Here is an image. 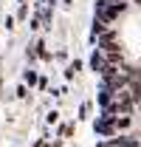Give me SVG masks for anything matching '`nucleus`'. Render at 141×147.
<instances>
[{"mask_svg": "<svg viewBox=\"0 0 141 147\" xmlns=\"http://www.w3.org/2000/svg\"><path fill=\"white\" fill-rule=\"evenodd\" d=\"M116 142V147H141V142H136V139H127V136H122V139H113Z\"/></svg>", "mask_w": 141, "mask_h": 147, "instance_id": "2", "label": "nucleus"}, {"mask_svg": "<svg viewBox=\"0 0 141 147\" xmlns=\"http://www.w3.org/2000/svg\"><path fill=\"white\" fill-rule=\"evenodd\" d=\"M99 147H116V142H113V139H107V142H99Z\"/></svg>", "mask_w": 141, "mask_h": 147, "instance_id": "3", "label": "nucleus"}, {"mask_svg": "<svg viewBox=\"0 0 141 147\" xmlns=\"http://www.w3.org/2000/svg\"><path fill=\"white\" fill-rule=\"evenodd\" d=\"M96 133L105 136V139H113V136L119 133V130H116V116H110V113L99 116V122H96Z\"/></svg>", "mask_w": 141, "mask_h": 147, "instance_id": "1", "label": "nucleus"}]
</instances>
